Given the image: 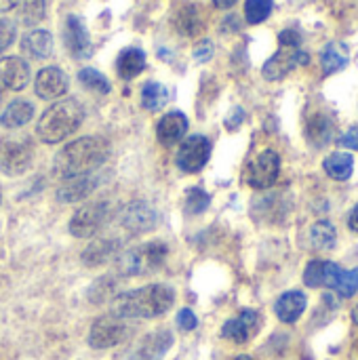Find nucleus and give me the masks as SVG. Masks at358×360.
Listing matches in <instances>:
<instances>
[{"label": "nucleus", "instance_id": "obj_1", "mask_svg": "<svg viewBox=\"0 0 358 360\" xmlns=\"http://www.w3.org/2000/svg\"><path fill=\"white\" fill-rule=\"evenodd\" d=\"M175 291L167 285H148L112 300V314L120 319H156L171 310Z\"/></svg>", "mask_w": 358, "mask_h": 360}, {"label": "nucleus", "instance_id": "obj_2", "mask_svg": "<svg viewBox=\"0 0 358 360\" xmlns=\"http://www.w3.org/2000/svg\"><path fill=\"white\" fill-rule=\"evenodd\" d=\"M110 146L103 137H82L68 143L55 158V175L72 179L93 173L108 158Z\"/></svg>", "mask_w": 358, "mask_h": 360}, {"label": "nucleus", "instance_id": "obj_3", "mask_svg": "<svg viewBox=\"0 0 358 360\" xmlns=\"http://www.w3.org/2000/svg\"><path fill=\"white\" fill-rule=\"evenodd\" d=\"M84 120V108L78 99H61L53 103L38 120L36 133L44 143H59L72 133L78 131V127Z\"/></svg>", "mask_w": 358, "mask_h": 360}, {"label": "nucleus", "instance_id": "obj_4", "mask_svg": "<svg viewBox=\"0 0 358 360\" xmlns=\"http://www.w3.org/2000/svg\"><path fill=\"white\" fill-rule=\"evenodd\" d=\"M167 245L165 243H146L135 249H129L118 255L116 268L122 276H143L150 272H156L167 262Z\"/></svg>", "mask_w": 358, "mask_h": 360}, {"label": "nucleus", "instance_id": "obj_5", "mask_svg": "<svg viewBox=\"0 0 358 360\" xmlns=\"http://www.w3.org/2000/svg\"><path fill=\"white\" fill-rule=\"evenodd\" d=\"M129 335H131V325L127 323V319L110 314L93 323L89 331V344L95 350H108V348L122 344Z\"/></svg>", "mask_w": 358, "mask_h": 360}, {"label": "nucleus", "instance_id": "obj_6", "mask_svg": "<svg viewBox=\"0 0 358 360\" xmlns=\"http://www.w3.org/2000/svg\"><path fill=\"white\" fill-rule=\"evenodd\" d=\"M32 165V143L27 137H6L0 143V171L8 177L25 173Z\"/></svg>", "mask_w": 358, "mask_h": 360}, {"label": "nucleus", "instance_id": "obj_7", "mask_svg": "<svg viewBox=\"0 0 358 360\" xmlns=\"http://www.w3.org/2000/svg\"><path fill=\"white\" fill-rule=\"evenodd\" d=\"M279 171H281V158L274 150H264L260 152L247 167V173H245V179L251 188H257V190H264V188H270L276 177H279Z\"/></svg>", "mask_w": 358, "mask_h": 360}, {"label": "nucleus", "instance_id": "obj_8", "mask_svg": "<svg viewBox=\"0 0 358 360\" xmlns=\"http://www.w3.org/2000/svg\"><path fill=\"white\" fill-rule=\"evenodd\" d=\"M108 219V202L97 200V202H89L84 207H80L72 221H70V232L76 238H87L99 232V228L106 224Z\"/></svg>", "mask_w": 358, "mask_h": 360}, {"label": "nucleus", "instance_id": "obj_9", "mask_svg": "<svg viewBox=\"0 0 358 360\" xmlns=\"http://www.w3.org/2000/svg\"><path fill=\"white\" fill-rule=\"evenodd\" d=\"M209 156H211V141L205 135H192L181 143L175 162L186 173H198L209 162Z\"/></svg>", "mask_w": 358, "mask_h": 360}, {"label": "nucleus", "instance_id": "obj_10", "mask_svg": "<svg viewBox=\"0 0 358 360\" xmlns=\"http://www.w3.org/2000/svg\"><path fill=\"white\" fill-rule=\"evenodd\" d=\"M308 63V55L300 49L293 46H281L276 55H272L266 63H264V78L266 80H281L285 78L293 68Z\"/></svg>", "mask_w": 358, "mask_h": 360}, {"label": "nucleus", "instance_id": "obj_11", "mask_svg": "<svg viewBox=\"0 0 358 360\" xmlns=\"http://www.w3.org/2000/svg\"><path fill=\"white\" fill-rule=\"evenodd\" d=\"M120 224L129 230V232H150L156 224H158V213L152 205H148L146 200H135L129 202L122 209L120 215Z\"/></svg>", "mask_w": 358, "mask_h": 360}, {"label": "nucleus", "instance_id": "obj_12", "mask_svg": "<svg viewBox=\"0 0 358 360\" xmlns=\"http://www.w3.org/2000/svg\"><path fill=\"white\" fill-rule=\"evenodd\" d=\"M260 329V316L257 312L253 310H243L241 316L236 319H230L224 329H222V335L234 344H247Z\"/></svg>", "mask_w": 358, "mask_h": 360}, {"label": "nucleus", "instance_id": "obj_13", "mask_svg": "<svg viewBox=\"0 0 358 360\" xmlns=\"http://www.w3.org/2000/svg\"><path fill=\"white\" fill-rule=\"evenodd\" d=\"M63 40H65V49L74 59H82L91 53V40H89V32L82 25V21L76 15H70L65 19V27H63Z\"/></svg>", "mask_w": 358, "mask_h": 360}, {"label": "nucleus", "instance_id": "obj_14", "mask_svg": "<svg viewBox=\"0 0 358 360\" xmlns=\"http://www.w3.org/2000/svg\"><path fill=\"white\" fill-rule=\"evenodd\" d=\"M68 84H70V80L63 74V70L51 65V68H44L38 72L34 89L40 99H57V97L65 95Z\"/></svg>", "mask_w": 358, "mask_h": 360}, {"label": "nucleus", "instance_id": "obj_15", "mask_svg": "<svg viewBox=\"0 0 358 360\" xmlns=\"http://www.w3.org/2000/svg\"><path fill=\"white\" fill-rule=\"evenodd\" d=\"M30 82V65L21 57H2L0 59V84L11 91H21Z\"/></svg>", "mask_w": 358, "mask_h": 360}, {"label": "nucleus", "instance_id": "obj_16", "mask_svg": "<svg viewBox=\"0 0 358 360\" xmlns=\"http://www.w3.org/2000/svg\"><path fill=\"white\" fill-rule=\"evenodd\" d=\"M188 131V118L186 114L181 112H171V114H165L156 127V135H158V141L165 146V148H171L175 146Z\"/></svg>", "mask_w": 358, "mask_h": 360}, {"label": "nucleus", "instance_id": "obj_17", "mask_svg": "<svg viewBox=\"0 0 358 360\" xmlns=\"http://www.w3.org/2000/svg\"><path fill=\"white\" fill-rule=\"evenodd\" d=\"M95 188H97V179L91 173L80 175V177H72L57 190V198H59V202H80Z\"/></svg>", "mask_w": 358, "mask_h": 360}, {"label": "nucleus", "instance_id": "obj_18", "mask_svg": "<svg viewBox=\"0 0 358 360\" xmlns=\"http://www.w3.org/2000/svg\"><path fill=\"white\" fill-rule=\"evenodd\" d=\"M53 36L46 30H32L21 38V51L32 59H46L53 55Z\"/></svg>", "mask_w": 358, "mask_h": 360}, {"label": "nucleus", "instance_id": "obj_19", "mask_svg": "<svg viewBox=\"0 0 358 360\" xmlns=\"http://www.w3.org/2000/svg\"><path fill=\"white\" fill-rule=\"evenodd\" d=\"M306 306H308V300H306V295L302 291H287L285 295L279 297V302L274 306V312L283 323L291 325L304 314Z\"/></svg>", "mask_w": 358, "mask_h": 360}, {"label": "nucleus", "instance_id": "obj_20", "mask_svg": "<svg viewBox=\"0 0 358 360\" xmlns=\"http://www.w3.org/2000/svg\"><path fill=\"white\" fill-rule=\"evenodd\" d=\"M173 346V333L167 329L154 331L148 338H143L141 346H139V359L141 360H160L169 348Z\"/></svg>", "mask_w": 358, "mask_h": 360}, {"label": "nucleus", "instance_id": "obj_21", "mask_svg": "<svg viewBox=\"0 0 358 360\" xmlns=\"http://www.w3.org/2000/svg\"><path fill=\"white\" fill-rule=\"evenodd\" d=\"M348 61H350L348 46H346L344 42H338V40L329 42V44L323 49V53H321V65H323V72H325L327 76H331V74L344 70V68L348 65Z\"/></svg>", "mask_w": 358, "mask_h": 360}, {"label": "nucleus", "instance_id": "obj_22", "mask_svg": "<svg viewBox=\"0 0 358 360\" xmlns=\"http://www.w3.org/2000/svg\"><path fill=\"white\" fill-rule=\"evenodd\" d=\"M116 68H118L120 78L131 80V78H135L137 74H141V70L146 68V53H143L141 49L129 46V49L120 51L118 61H116Z\"/></svg>", "mask_w": 358, "mask_h": 360}, {"label": "nucleus", "instance_id": "obj_23", "mask_svg": "<svg viewBox=\"0 0 358 360\" xmlns=\"http://www.w3.org/2000/svg\"><path fill=\"white\" fill-rule=\"evenodd\" d=\"M34 116V105L25 99H15L8 108L0 114V124L6 129H19L27 124Z\"/></svg>", "mask_w": 358, "mask_h": 360}, {"label": "nucleus", "instance_id": "obj_24", "mask_svg": "<svg viewBox=\"0 0 358 360\" xmlns=\"http://www.w3.org/2000/svg\"><path fill=\"white\" fill-rule=\"evenodd\" d=\"M175 27L184 36H196L205 27V19L200 15V8L196 4H186L177 11L175 15Z\"/></svg>", "mask_w": 358, "mask_h": 360}, {"label": "nucleus", "instance_id": "obj_25", "mask_svg": "<svg viewBox=\"0 0 358 360\" xmlns=\"http://www.w3.org/2000/svg\"><path fill=\"white\" fill-rule=\"evenodd\" d=\"M325 167V173L338 181H346L352 177V171H354V158L350 152H333L325 158L323 162Z\"/></svg>", "mask_w": 358, "mask_h": 360}, {"label": "nucleus", "instance_id": "obj_26", "mask_svg": "<svg viewBox=\"0 0 358 360\" xmlns=\"http://www.w3.org/2000/svg\"><path fill=\"white\" fill-rule=\"evenodd\" d=\"M118 247H120V245H118L116 240L99 238V240L91 243V245L84 249V253H82V262H84L87 266H91V268L101 266V264L110 262V259L116 255Z\"/></svg>", "mask_w": 358, "mask_h": 360}, {"label": "nucleus", "instance_id": "obj_27", "mask_svg": "<svg viewBox=\"0 0 358 360\" xmlns=\"http://www.w3.org/2000/svg\"><path fill=\"white\" fill-rule=\"evenodd\" d=\"M169 103V91L160 82H146L141 89V105L150 112H158Z\"/></svg>", "mask_w": 358, "mask_h": 360}, {"label": "nucleus", "instance_id": "obj_28", "mask_svg": "<svg viewBox=\"0 0 358 360\" xmlns=\"http://www.w3.org/2000/svg\"><path fill=\"white\" fill-rule=\"evenodd\" d=\"M17 21L21 25H36L44 19V0H19L17 2Z\"/></svg>", "mask_w": 358, "mask_h": 360}, {"label": "nucleus", "instance_id": "obj_29", "mask_svg": "<svg viewBox=\"0 0 358 360\" xmlns=\"http://www.w3.org/2000/svg\"><path fill=\"white\" fill-rule=\"evenodd\" d=\"M310 240L317 249L321 251H327V249H333L335 247V240H338V232H335V226L327 219L323 221H317L310 230Z\"/></svg>", "mask_w": 358, "mask_h": 360}, {"label": "nucleus", "instance_id": "obj_30", "mask_svg": "<svg viewBox=\"0 0 358 360\" xmlns=\"http://www.w3.org/2000/svg\"><path fill=\"white\" fill-rule=\"evenodd\" d=\"M331 133H333V122L323 116V114H317L310 118L308 122V137L314 146H325L329 139H331Z\"/></svg>", "mask_w": 358, "mask_h": 360}, {"label": "nucleus", "instance_id": "obj_31", "mask_svg": "<svg viewBox=\"0 0 358 360\" xmlns=\"http://www.w3.org/2000/svg\"><path fill=\"white\" fill-rule=\"evenodd\" d=\"M78 80H80V84H84L87 89H91L95 93H110V80L93 68H82L78 72Z\"/></svg>", "mask_w": 358, "mask_h": 360}, {"label": "nucleus", "instance_id": "obj_32", "mask_svg": "<svg viewBox=\"0 0 358 360\" xmlns=\"http://www.w3.org/2000/svg\"><path fill=\"white\" fill-rule=\"evenodd\" d=\"M274 2L272 0H247L245 2V17L249 23H262L270 17Z\"/></svg>", "mask_w": 358, "mask_h": 360}, {"label": "nucleus", "instance_id": "obj_33", "mask_svg": "<svg viewBox=\"0 0 358 360\" xmlns=\"http://www.w3.org/2000/svg\"><path fill=\"white\" fill-rule=\"evenodd\" d=\"M114 291H116V283H114L110 276H106V278H99V281L91 287L89 300H91L93 304H103V302H108V300L114 295ZM114 297H116V295H114Z\"/></svg>", "mask_w": 358, "mask_h": 360}, {"label": "nucleus", "instance_id": "obj_34", "mask_svg": "<svg viewBox=\"0 0 358 360\" xmlns=\"http://www.w3.org/2000/svg\"><path fill=\"white\" fill-rule=\"evenodd\" d=\"M209 194L205 192V190H200V188H192V190H188V194H186V211L190 213V215H200L207 207H209Z\"/></svg>", "mask_w": 358, "mask_h": 360}, {"label": "nucleus", "instance_id": "obj_35", "mask_svg": "<svg viewBox=\"0 0 358 360\" xmlns=\"http://www.w3.org/2000/svg\"><path fill=\"white\" fill-rule=\"evenodd\" d=\"M304 283L312 289L325 287V262H321V259L310 262L304 272Z\"/></svg>", "mask_w": 358, "mask_h": 360}, {"label": "nucleus", "instance_id": "obj_36", "mask_svg": "<svg viewBox=\"0 0 358 360\" xmlns=\"http://www.w3.org/2000/svg\"><path fill=\"white\" fill-rule=\"evenodd\" d=\"M335 291L342 295V297H352L358 291V268L354 270H344L338 285H335Z\"/></svg>", "mask_w": 358, "mask_h": 360}, {"label": "nucleus", "instance_id": "obj_37", "mask_svg": "<svg viewBox=\"0 0 358 360\" xmlns=\"http://www.w3.org/2000/svg\"><path fill=\"white\" fill-rule=\"evenodd\" d=\"M15 34H17L15 23H13V21H8V19H0V53H2V51H6V49L13 44Z\"/></svg>", "mask_w": 358, "mask_h": 360}, {"label": "nucleus", "instance_id": "obj_38", "mask_svg": "<svg viewBox=\"0 0 358 360\" xmlns=\"http://www.w3.org/2000/svg\"><path fill=\"white\" fill-rule=\"evenodd\" d=\"M177 327H179L181 331H194V329L198 327V319H196V314H194L192 310L184 308V310L177 314Z\"/></svg>", "mask_w": 358, "mask_h": 360}, {"label": "nucleus", "instance_id": "obj_39", "mask_svg": "<svg viewBox=\"0 0 358 360\" xmlns=\"http://www.w3.org/2000/svg\"><path fill=\"white\" fill-rule=\"evenodd\" d=\"M342 272H344V270H342L338 264H333V262H325V287L335 289V285H338V281H340Z\"/></svg>", "mask_w": 358, "mask_h": 360}, {"label": "nucleus", "instance_id": "obj_40", "mask_svg": "<svg viewBox=\"0 0 358 360\" xmlns=\"http://www.w3.org/2000/svg\"><path fill=\"white\" fill-rule=\"evenodd\" d=\"M211 57H213V42H211V40L198 42L196 49H194V59H196L198 63H205V61H209Z\"/></svg>", "mask_w": 358, "mask_h": 360}, {"label": "nucleus", "instance_id": "obj_41", "mask_svg": "<svg viewBox=\"0 0 358 360\" xmlns=\"http://www.w3.org/2000/svg\"><path fill=\"white\" fill-rule=\"evenodd\" d=\"M279 42H281V46H293V49H300V44H302V36H300L295 30H285V32H281V34H279Z\"/></svg>", "mask_w": 358, "mask_h": 360}, {"label": "nucleus", "instance_id": "obj_42", "mask_svg": "<svg viewBox=\"0 0 358 360\" xmlns=\"http://www.w3.org/2000/svg\"><path fill=\"white\" fill-rule=\"evenodd\" d=\"M340 143H342L344 148H348V150H354V152H358V127L348 129V131L340 137Z\"/></svg>", "mask_w": 358, "mask_h": 360}, {"label": "nucleus", "instance_id": "obj_43", "mask_svg": "<svg viewBox=\"0 0 358 360\" xmlns=\"http://www.w3.org/2000/svg\"><path fill=\"white\" fill-rule=\"evenodd\" d=\"M348 226H350V230L358 234V205L350 211V215H348Z\"/></svg>", "mask_w": 358, "mask_h": 360}, {"label": "nucleus", "instance_id": "obj_44", "mask_svg": "<svg viewBox=\"0 0 358 360\" xmlns=\"http://www.w3.org/2000/svg\"><path fill=\"white\" fill-rule=\"evenodd\" d=\"M17 2H19V0H0V13H6V11H11V8H15Z\"/></svg>", "mask_w": 358, "mask_h": 360}, {"label": "nucleus", "instance_id": "obj_45", "mask_svg": "<svg viewBox=\"0 0 358 360\" xmlns=\"http://www.w3.org/2000/svg\"><path fill=\"white\" fill-rule=\"evenodd\" d=\"M213 4L219 6V8H230V6L236 4V0H213Z\"/></svg>", "mask_w": 358, "mask_h": 360}, {"label": "nucleus", "instance_id": "obj_46", "mask_svg": "<svg viewBox=\"0 0 358 360\" xmlns=\"http://www.w3.org/2000/svg\"><path fill=\"white\" fill-rule=\"evenodd\" d=\"M352 321H354V325H358V306L352 310Z\"/></svg>", "mask_w": 358, "mask_h": 360}, {"label": "nucleus", "instance_id": "obj_47", "mask_svg": "<svg viewBox=\"0 0 358 360\" xmlns=\"http://www.w3.org/2000/svg\"><path fill=\"white\" fill-rule=\"evenodd\" d=\"M236 360H251V359H249V356H238Z\"/></svg>", "mask_w": 358, "mask_h": 360}, {"label": "nucleus", "instance_id": "obj_48", "mask_svg": "<svg viewBox=\"0 0 358 360\" xmlns=\"http://www.w3.org/2000/svg\"><path fill=\"white\" fill-rule=\"evenodd\" d=\"M0 99H2V89H0Z\"/></svg>", "mask_w": 358, "mask_h": 360}]
</instances>
